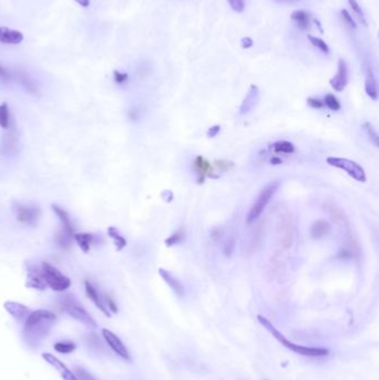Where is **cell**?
Listing matches in <instances>:
<instances>
[{"mask_svg": "<svg viewBox=\"0 0 379 380\" xmlns=\"http://www.w3.org/2000/svg\"><path fill=\"white\" fill-rule=\"evenodd\" d=\"M57 321L56 315L50 310L38 309L31 311L24 326V339L29 347H39L49 336Z\"/></svg>", "mask_w": 379, "mask_h": 380, "instance_id": "cell-1", "label": "cell"}, {"mask_svg": "<svg viewBox=\"0 0 379 380\" xmlns=\"http://www.w3.org/2000/svg\"><path fill=\"white\" fill-rule=\"evenodd\" d=\"M60 308L65 311L66 314L69 315L71 318L76 319L79 323L87 326L88 328H97V323L94 321L92 317L87 313V310L79 304L78 300L73 295H65L62 296L59 300Z\"/></svg>", "mask_w": 379, "mask_h": 380, "instance_id": "cell-2", "label": "cell"}, {"mask_svg": "<svg viewBox=\"0 0 379 380\" xmlns=\"http://www.w3.org/2000/svg\"><path fill=\"white\" fill-rule=\"evenodd\" d=\"M41 271H43L47 287H50L54 292L64 293L71 286V280L65 276L60 270L52 266L51 263L43 261L41 262Z\"/></svg>", "mask_w": 379, "mask_h": 380, "instance_id": "cell-3", "label": "cell"}, {"mask_svg": "<svg viewBox=\"0 0 379 380\" xmlns=\"http://www.w3.org/2000/svg\"><path fill=\"white\" fill-rule=\"evenodd\" d=\"M278 187H279V181L275 180L268 183L267 186L261 190L259 196L257 197L255 203L251 205L249 213L248 215H247V218H246L247 224L249 225L251 223H254V221L259 217L262 211H264V209L266 208V206L269 204L270 199L273 197V195L276 194Z\"/></svg>", "mask_w": 379, "mask_h": 380, "instance_id": "cell-4", "label": "cell"}, {"mask_svg": "<svg viewBox=\"0 0 379 380\" xmlns=\"http://www.w3.org/2000/svg\"><path fill=\"white\" fill-rule=\"evenodd\" d=\"M257 319L259 323L261 324V326H264V328L266 330H268L270 332V334L272 335L273 338H276V339L280 342V344L286 347L287 349L292 350L294 352L298 353V355H302V356H309L310 355V347H306V346H299V345H296L294 344V342L289 341L287 338L283 336L280 331H278L277 328L275 326H273L269 320H268L267 318H265V317H262L260 315L257 316Z\"/></svg>", "mask_w": 379, "mask_h": 380, "instance_id": "cell-5", "label": "cell"}, {"mask_svg": "<svg viewBox=\"0 0 379 380\" xmlns=\"http://www.w3.org/2000/svg\"><path fill=\"white\" fill-rule=\"evenodd\" d=\"M327 163L329 166L339 168L341 169V170H344L357 181H359V182L366 181V172L364 170V168H362L360 165H358L356 161L349 160V159H347V158L329 157L327 158Z\"/></svg>", "mask_w": 379, "mask_h": 380, "instance_id": "cell-6", "label": "cell"}, {"mask_svg": "<svg viewBox=\"0 0 379 380\" xmlns=\"http://www.w3.org/2000/svg\"><path fill=\"white\" fill-rule=\"evenodd\" d=\"M278 236L279 244H280L282 249H289L295 238V226L293 216L288 211L281 214L280 217H279Z\"/></svg>", "mask_w": 379, "mask_h": 380, "instance_id": "cell-7", "label": "cell"}, {"mask_svg": "<svg viewBox=\"0 0 379 380\" xmlns=\"http://www.w3.org/2000/svg\"><path fill=\"white\" fill-rule=\"evenodd\" d=\"M15 214L16 219H17L20 224L35 227L39 221L41 210L38 206L19 204L17 205V207L15 208Z\"/></svg>", "mask_w": 379, "mask_h": 380, "instance_id": "cell-8", "label": "cell"}, {"mask_svg": "<svg viewBox=\"0 0 379 380\" xmlns=\"http://www.w3.org/2000/svg\"><path fill=\"white\" fill-rule=\"evenodd\" d=\"M102 335L104 337V339L106 340L107 345L112 348L115 353H117L119 357L126 359V360H131L130 353L127 349V347L125 346L122 339H120L117 335L114 334L113 331H110L108 329H103Z\"/></svg>", "mask_w": 379, "mask_h": 380, "instance_id": "cell-9", "label": "cell"}, {"mask_svg": "<svg viewBox=\"0 0 379 380\" xmlns=\"http://www.w3.org/2000/svg\"><path fill=\"white\" fill-rule=\"evenodd\" d=\"M43 358L47 363H49L52 368H55L56 370L59 372L60 377L64 380H78L76 374L73 373V371H71L70 369L68 368L65 363L55 355H52V353H49V352H45L43 353Z\"/></svg>", "mask_w": 379, "mask_h": 380, "instance_id": "cell-10", "label": "cell"}, {"mask_svg": "<svg viewBox=\"0 0 379 380\" xmlns=\"http://www.w3.org/2000/svg\"><path fill=\"white\" fill-rule=\"evenodd\" d=\"M6 131L7 133L4 135L2 142H0V154L9 156L15 154L18 149V136L17 131L12 128V126Z\"/></svg>", "mask_w": 379, "mask_h": 380, "instance_id": "cell-11", "label": "cell"}, {"mask_svg": "<svg viewBox=\"0 0 379 380\" xmlns=\"http://www.w3.org/2000/svg\"><path fill=\"white\" fill-rule=\"evenodd\" d=\"M27 287L37 289V290H45L47 288V283L45 281L41 267L38 268L36 266H29L27 270Z\"/></svg>", "mask_w": 379, "mask_h": 380, "instance_id": "cell-12", "label": "cell"}, {"mask_svg": "<svg viewBox=\"0 0 379 380\" xmlns=\"http://www.w3.org/2000/svg\"><path fill=\"white\" fill-rule=\"evenodd\" d=\"M348 82V67L344 59L338 62V70L335 77L330 80V84L336 91H343Z\"/></svg>", "mask_w": 379, "mask_h": 380, "instance_id": "cell-13", "label": "cell"}, {"mask_svg": "<svg viewBox=\"0 0 379 380\" xmlns=\"http://www.w3.org/2000/svg\"><path fill=\"white\" fill-rule=\"evenodd\" d=\"M4 308L15 319H17L18 321H24V323L31 313V309L28 308L27 306L16 302H6L4 304Z\"/></svg>", "mask_w": 379, "mask_h": 380, "instance_id": "cell-14", "label": "cell"}, {"mask_svg": "<svg viewBox=\"0 0 379 380\" xmlns=\"http://www.w3.org/2000/svg\"><path fill=\"white\" fill-rule=\"evenodd\" d=\"M25 39V36L19 30L10 29L5 26H0V42L5 45H19Z\"/></svg>", "mask_w": 379, "mask_h": 380, "instance_id": "cell-15", "label": "cell"}, {"mask_svg": "<svg viewBox=\"0 0 379 380\" xmlns=\"http://www.w3.org/2000/svg\"><path fill=\"white\" fill-rule=\"evenodd\" d=\"M85 290H86V294L88 296V298L91 300V302L94 304V306H96V307L99 310H101L105 316H107V317L112 316V315H110V311L106 307V304L104 303V300L102 299L101 295H99L98 290L93 287V284L89 280L85 281Z\"/></svg>", "mask_w": 379, "mask_h": 380, "instance_id": "cell-16", "label": "cell"}, {"mask_svg": "<svg viewBox=\"0 0 379 380\" xmlns=\"http://www.w3.org/2000/svg\"><path fill=\"white\" fill-rule=\"evenodd\" d=\"M51 209H52V211H54L55 215L58 217V219L60 220L61 226H62V229L66 230L67 232H69L70 235L75 236V234H76V232H75V227H73V225L71 223V219H70L69 215H68L67 211L64 208H62V207H60V206H58L56 204L51 205Z\"/></svg>", "mask_w": 379, "mask_h": 380, "instance_id": "cell-17", "label": "cell"}, {"mask_svg": "<svg viewBox=\"0 0 379 380\" xmlns=\"http://www.w3.org/2000/svg\"><path fill=\"white\" fill-rule=\"evenodd\" d=\"M159 274L161 276V278L167 282L168 286H169L173 292L179 296V297L185 296V287H183L182 283L179 281L178 279L173 277L169 271L165 270V269H159Z\"/></svg>", "mask_w": 379, "mask_h": 380, "instance_id": "cell-18", "label": "cell"}, {"mask_svg": "<svg viewBox=\"0 0 379 380\" xmlns=\"http://www.w3.org/2000/svg\"><path fill=\"white\" fill-rule=\"evenodd\" d=\"M73 240L77 242V245L83 252H89L92 244L97 241V237L93 234H89V232H80V234H75L73 236Z\"/></svg>", "mask_w": 379, "mask_h": 380, "instance_id": "cell-19", "label": "cell"}, {"mask_svg": "<svg viewBox=\"0 0 379 380\" xmlns=\"http://www.w3.org/2000/svg\"><path fill=\"white\" fill-rule=\"evenodd\" d=\"M330 225L325 220H317L310 228V235L314 239H324L330 234Z\"/></svg>", "mask_w": 379, "mask_h": 380, "instance_id": "cell-20", "label": "cell"}, {"mask_svg": "<svg viewBox=\"0 0 379 380\" xmlns=\"http://www.w3.org/2000/svg\"><path fill=\"white\" fill-rule=\"evenodd\" d=\"M194 167L195 170L197 171V173L202 178L207 177V176H212L215 172V168L214 166L210 163L207 159H205L204 157L198 156L196 157V159L194 161Z\"/></svg>", "mask_w": 379, "mask_h": 380, "instance_id": "cell-21", "label": "cell"}, {"mask_svg": "<svg viewBox=\"0 0 379 380\" xmlns=\"http://www.w3.org/2000/svg\"><path fill=\"white\" fill-rule=\"evenodd\" d=\"M292 19L296 23L297 28L301 31H306L310 28V17L304 10H296L292 14Z\"/></svg>", "mask_w": 379, "mask_h": 380, "instance_id": "cell-22", "label": "cell"}, {"mask_svg": "<svg viewBox=\"0 0 379 380\" xmlns=\"http://www.w3.org/2000/svg\"><path fill=\"white\" fill-rule=\"evenodd\" d=\"M73 236L64 229H60L55 235V244L62 250H67L71 247Z\"/></svg>", "mask_w": 379, "mask_h": 380, "instance_id": "cell-23", "label": "cell"}, {"mask_svg": "<svg viewBox=\"0 0 379 380\" xmlns=\"http://www.w3.org/2000/svg\"><path fill=\"white\" fill-rule=\"evenodd\" d=\"M365 89L368 96H369L371 99L376 100L378 97V90H377V80L375 77V73H373L371 68H368L367 70V78H366V83H365Z\"/></svg>", "mask_w": 379, "mask_h": 380, "instance_id": "cell-24", "label": "cell"}, {"mask_svg": "<svg viewBox=\"0 0 379 380\" xmlns=\"http://www.w3.org/2000/svg\"><path fill=\"white\" fill-rule=\"evenodd\" d=\"M108 236L112 238L115 242V246H116V249H117L118 251H122L124 248L127 246V240H126L123 235H120V232L118 231V229L116 228V227H109L108 230Z\"/></svg>", "mask_w": 379, "mask_h": 380, "instance_id": "cell-25", "label": "cell"}, {"mask_svg": "<svg viewBox=\"0 0 379 380\" xmlns=\"http://www.w3.org/2000/svg\"><path fill=\"white\" fill-rule=\"evenodd\" d=\"M12 126V114L9 106L6 103L0 105V128L7 130Z\"/></svg>", "mask_w": 379, "mask_h": 380, "instance_id": "cell-26", "label": "cell"}, {"mask_svg": "<svg viewBox=\"0 0 379 380\" xmlns=\"http://www.w3.org/2000/svg\"><path fill=\"white\" fill-rule=\"evenodd\" d=\"M271 151L275 152V154H293L295 151V147L292 144V142L282 140V141H277L275 144L271 145Z\"/></svg>", "mask_w": 379, "mask_h": 380, "instance_id": "cell-27", "label": "cell"}, {"mask_svg": "<svg viewBox=\"0 0 379 380\" xmlns=\"http://www.w3.org/2000/svg\"><path fill=\"white\" fill-rule=\"evenodd\" d=\"M325 207H326V210L328 211V214L330 215V217L333 218L336 223H344V221L346 220L344 211L339 207H337L335 204L328 203V204H326Z\"/></svg>", "mask_w": 379, "mask_h": 380, "instance_id": "cell-28", "label": "cell"}, {"mask_svg": "<svg viewBox=\"0 0 379 380\" xmlns=\"http://www.w3.org/2000/svg\"><path fill=\"white\" fill-rule=\"evenodd\" d=\"M76 344L71 341H58L54 345V349L58 353H62V355H68L76 350Z\"/></svg>", "mask_w": 379, "mask_h": 380, "instance_id": "cell-29", "label": "cell"}, {"mask_svg": "<svg viewBox=\"0 0 379 380\" xmlns=\"http://www.w3.org/2000/svg\"><path fill=\"white\" fill-rule=\"evenodd\" d=\"M257 97H258V88L256 86H251L248 96L246 97L243 106H241V113L248 112V110L252 107V106H254L255 100L257 99Z\"/></svg>", "mask_w": 379, "mask_h": 380, "instance_id": "cell-30", "label": "cell"}, {"mask_svg": "<svg viewBox=\"0 0 379 380\" xmlns=\"http://www.w3.org/2000/svg\"><path fill=\"white\" fill-rule=\"evenodd\" d=\"M185 234H186V230L185 228H180L178 229L175 234H172L169 238L166 239V245L167 246H173V245H177L179 244V242H181L183 240V238H185Z\"/></svg>", "mask_w": 379, "mask_h": 380, "instance_id": "cell-31", "label": "cell"}, {"mask_svg": "<svg viewBox=\"0 0 379 380\" xmlns=\"http://www.w3.org/2000/svg\"><path fill=\"white\" fill-rule=\"evenodd\" d=\"M308 39L309 41L312 42V45L314 47H316V48L319 49L322 52H324V54H329V47L327 46V44L324 40H322L320 38H317V37H314V36H310L308 35Z\"/></svg>", "mask_w": 379, "mask_h": 380, "instance_id": "cell-32", "label": "cell"}, {"mask_svg": "<svg viewBox=\"0 0 379 380\" xmlns=\"http://www.w3.org/2000/svg\"><path fill=\"white\" fill-rule=\"evenodd\" d=\"M324 105L327 106V107H328L330 110H333V112H338V110L341 108L339 100L337 99V98L334 96V94H331V93H328L327 96L325 97Z\"/></svg>", "mask_w": 379, "mask_h": 380, "instance_id": "cell-33", "label": "cell"}, {"mask_svg": "<svg viewBox=\"0 0 379 380\" xmlns=\"http://www.w3.org/2000/svg\"><path fill=\"white\" fill-rule=\"evenodd\" d=\"M73 373L76 374V377H77L78 380H97L90 372L87 371L86 369L80 368V367L73 368Z\"/></svg>", "mask_w": 379, "mask_h": 380, "instance_id": "cell-34", "label": "cell"}, {"mask_svg": "<svg viewBox=\"0 0 379 380\" xmlns=\"http://www.w3.org/2000/svg\"><path fill=\"white\" fill-rule=\"evenodd\" d=\"M20 82H22L23 86L27 89V91H29L30 93H34L36 94L37 92H38V89H37L35 82L31 80V79L27 76H24V77H20Z\"/></svg>", "mask_w": 379, "mask_h": 380, "instance_id": "cell-35", "label": "cell"}, {"mask_svg": "<svg viewBox=\"0 0 379 380\" xmlns=\"http://www.w3.org/2000/svg\"><path fill=\"white\" fill-rule=\"evenodd\" d=\"M348 3L350 5V7L352 8V10H354L355 14L358 16V18H359V20L361 21L362 24H364L365 26H367V21H366V17H365V14L364 12H362L361 8L359 5L357 4L356 0H348Z\"/></svg>", "mask_w": 379, "mask_h": 380, "instance_id": "cell-36", "label": "cell"}, {"mask_svg": "<svg viewBox=\"0 0 379 380\" xmlns=\"http://www.w3.org/2000/svg\"><path fill=\"white\" fill-rule=\"evenodd\" d=\"M233 167H234V163L227 160H216L214 162V168L217 169V170L220 172L228 171Z\"/></svg>", "mask_w": 379, "mask_h": 380, "instance_id": "cell-37", "label": "cell"}, {"mask_svg": "<svg viewBox=\"0 0 379 380\" xmlns=\"http://www.w3.org/2000/svg\"><path fill=\"white\" fill-rule=\"evenodd\" d=\"M365 128H366V131H367L368 136H369L370 140L372 141L373 146L378 147V135L376 133V130L373 129V127L370 124H368V123L365 124Z\"/></svg>", "mask_w": 379, "mask_h": 380, "instance_id": "cell-38", "label": "cell"}, {"mask_svg": "<svg viewBox=\"0 0 379 380\" xmlns=\"http://www.w3.org/2000/svg\"><path fill=\"white\" fill-rule=\"evenodd\" d=\"M231 9L236 13H243L245 9V0H227Z\"/></svg>", "mask_w": 379, "mask_h": 380, "instance_id": "cell-39", "label": "cell"}, {"mask_svg": "<svg viewBox=\"0 0 379 380\" xmlns=\"http://www.w3.org/2000/svg\"><path fill=\"white\" fill-rule=\"evenodd\" d=\"M128 75L126 72H120L118 70L114 71V80L118 84H124L128 81Z\"/></svg>", "mask_w": 379, "mask_h": 380, "instance_id": "cell-40", "label": "cell"}, {"mask_svg": "<svg viewBox=\"0 0 379 380\" xmlns=\"http://www.w3.org/2000/svg\"><path fill=\"white\" fill-rule=\"evenodd\" d=\"M341 17H343V19H344V21H345L347 26H349L350 28H354V29L356 28V23H355V20L352 19L351 15H350L348 12H347L346 9H343V10H341Z\"/></svg>", "mask_w": 379, "mask_h": 380, "instance_id": "cell-41", "label": "cell"}, {"mask_svg": "<svg viewBox=\"0 0 379 380\" xmlns=\"http://www.w3.org/2000/svg\"><path fill=\"white\" fill-rule=\"evenodd\" d=\"M235 246H236V240H235L234 237H231V238H229L227 240V242H226V245H225V248H224L225 255L227 256V257H230L231 253L234 252Z\"/></svg>", "mask_w": 379, "mask_h": 380, "instance_id": "cell-42", "label": "cell"}, {"mask_svg": "<svg viewBox=\"0 0 379 380\" xmlns=\"http://www.w3.org/2000/svg\"><path fill=\"white\" fill-rule=\"evenodd\" d=\"M105 300H106L105 304H106V307L108 308V310L112 311L113 314H117L118 313V307H117V305H116L115 300L112 297H110V296H106Z\"/></svg>", "mask_w": 379, "mask_h": 380, "instance_id": "cell-43", "label": "cell"}, {"mask_svg": "<svg viewBox=\"0 0 379 380\" xmlns=\"http://www.w3.org/2000/svg\"><path fill=\"white\" fill-rule=\"evenodd\" d=\"M307 103L314 109H322L325 107L324 102H322L319 98H308Z\"/></svg>", "mask_w": 379, "mask_h": 380, "instance_id": "cell-44", "label": "cell"}, {"mask_svg": "<svg viewBox=\"0 0 379 380\" xmlns=\"http://www.w3.org/2000/svg\"><path fill=\"white\" fill-rule=\"evenodd\" d=\"M10 79H12V75H10V72L4 66L0 65V80L9 81Z\"/></svg>", "mask_w": 379, "mask_h": 380, "instance_id": "cell-45", "label": "cell"}, {"mask_svg": "<svg viewBox=\"0 0 379 380\" xmlns=\"http://www.w3.org/2000/svg\"><path fill=\"white\" fill-rule=\"evenodd\" d=\"M241 44H243V48H250V47L252 46V44H254V41H252L249 37H246V38H243V40H241Z\"/></svg>", "mask_w": 379, "mask_h": 380, "instance_id": "cell-46", "label": "cell"}, {"mask_svg": "<svg viewBox=\"0 0 379 380\" xmlns=\"http://www.w3.org/2000/svg\"><path fill=\"white\" fill-rule=\"evenodd\" d=\"M219 130H220V127L219 126H215V127H213V128H210L208 130V136L209 137H215L216 135H217L219 133Z\"/></svg>", "mask_w": 379, "mask_h": 380, "instance_id": "cell-47", "label": "cell"}, {"mask_svg": "<svg viewBox=\"0 0 379 380\" xmlns=\"http://www.w3.org/2000/svg\"><path fill=\"white\" fill-rule=\"evenodd\" d=\"M220 234H222V229H219V228L214 229V230L212 231V237H213V239H214L215 241H217V240L220 238Z\"/></svg>", "mask_w": 379, "mask_h": 380, "instance_id": "cell-48", "label": "cell"}, {"mask_svg": "<svg viewBox=\"0 0 379 380\" xmlns=\"http://www.w3.org/2000/svg\"><path fill=\"white\" fill-rule=\"evenodd\" d=\"M75 2L82 8H88L90 6V0H75Z\"/></svg>", "mask_w": 379, "mask_h": 380, "instance_id": "cell-49", "label": "cell"}, {"mask_svg": "<svg viewBox=\"0 0 379 380\" xmlns=\"http://www.w3.org/2000/svg\"><path fill=\"white\" fill-rule=\"evenodd\" d=\"M271 162L273 163V165H280V163H281V160H280V159H279V158L273 157V158H272V159H271Z\"/></svg>", "mask_w": 379, "mask_h": 380, "instance_id": "cell-50", "label": "cell"}, {"mask_svg": "<svg viewBox=\"0 0 379 380\" xmlns=\"http://www.w3.org/2000/svg\"><path fill=\"white\" fill-rule=\"evenodd\" d=\"M281 2H288V0H281Z\"/></svg>", "mask_w": 379, "mask_h": 380, "instance_id": "cell-51", "label": "cell"}, {"mask_svg": "<svg viewBox=\"0 0 379 380\" xmlns=\"http://www.w3.org/2000/svg\"><path fill=\"white\" fill-rule=\"evenodd\" d=\"M266 380H267V379H266Z\"/></svg>", "mask_w": 379, "mask_h": 380, "instance_id": "cell-52", "label": "cell"}]
</instances>
